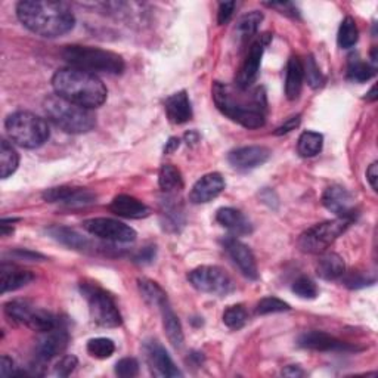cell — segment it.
Returning a JSON list of instances; mask_svg holds the SVG:
<instances>
[{"instance_id":"d6986e66","label":"cell","mask_w":378,"mask_h":378,"mask_svg":"<svg viewBox=\"0 0 378 378\" xmlns=\"http://www.w3.org/2000/svg\"><path fill=\"white\" fill-rule=\"evenodd\" d=\"M270 157V151L265 147H243L229 152L228 161L236 170H253L263 166Z\"/></svg>"},{"instance_id":"5bb4252c","label":"cell","mask_w":378,"mask_h":378,"mask_svg":"<svg viewBox=\"0 0 378 378\" xmlns=\"http://www.w3.org/2000/svg\"><path fill=\"white\" fill-rule=\"evenodd\" d=\"M144 352L149 370L156 377H182V372L157 340L145 341Z\"/></svg>"},{"instance_id":"52a82bcc","label":"cell","mask_w":378,"mask_h":378,"mask_svg":"<svg viewBox=\"0 0 378 378\" xmlns=\"http://www.w3.org/2000/svg\"><path fill=\"white\" fill-rule=\"evenodd\" d=\"M350 219L337 217L334 220L322 222L304 231L299 238V247L309 254H322L336 243V239L348 231L352 225Z\"/></svg>"},{"instance_id":"cb8c5ba5","label":"cell","mask_w":378,"mask_h":378,"mask_svg":"<svg viewBox=\"0 0 378 378\" xmlns=\"http://www.w3.org/2000/svg\"><path fill=\"white\" fill-rule=\"evenodd\" d=\"M216 220L234 235H248L253 232V225L250 220L241 212L231 207L217 210Z\"/></svg>"},{"instance_id":"e575fe53","label":"cell","mask_w":378,"mask_h":378,"mask_svg":"<svg viewBox=\"0 0 378 378\" xmlns=\"http://www.w3.org/2000/svg\"><path fill=\"white\" fill-rule=\"evenodd\" d=\"M375 76V68L359 58L350 59L348 65V77L356 83H365Z\"/></svg>"},{"instance_id":"ee69618b","label":"cell","mask_w":378,"mask_h":378,"mask_svg":"<svg viewBox=\"0 0 378 378\" xmlns=\"http://www.w3.org/2000/svg\"><path fill=\"white\" fill-rule=\"evenodd\" d=\"M345 284L349 288H362L365 285H370V281L367 277H362V275L359 273H350L349 277L345 278Z\"/></svg>"},{"instance_id":"ba28073f","label":"cell","mask_w":378,"mask_h":378,"mask_svg":"<svg viewBox=\"0 0 378 378\" xmlns=\"http://www.w3.org/2000/svg\"><path fill=\"white\" fill-rule=\"evenodd\" d=\"M81 294L89 304V312L95 323L104 328H115L122 325V314L114 299L96 284L84 282L80 285Z\"/></svg>"},{"instance_id":"ffe728a7","label":"cell","mask_w":378,"mask_h":378,"mask_svg":"<svg viewBox=\"0 0 378 378\" xmlns=\"http://www.w3.org/2000/svg\"><path fill=\"white\" fill-rule=\"evenodd\" d=\"M223 189H225V181H223L222 175L209 173L195 182L191 193H189V200L194 204L210 202L223 193Z\"/></svg>"},{"instance_id":"816d5d0a","label":"cell","mask_w":378,"mask_h":378,"mask_svg":"<svg viewBox=\"0 0 378 378\" xmlns=\"http://www.w3.org/2000/svg\"><path fill=\"white\" fill-rule=\"evenodd\" d=\"M282 374L287 375V377H303V375H304L303 370H300V367H296V365H290V367H287V368L282 371Z\"/></svg>"},{"instance_id":"8992f818","label":"cell","mask_w":378,"mask_h":378,"mask_svg":"<svg viewBox=\"0 0 378 378\" xmlns=\"http://www.w3.org/2000/svg\"><path fill=\"white\" fill-rule=\"evenodd\" d=\"M5 129L9 139L25 149L40 148L50 136L45 120L30 111H16L11 114L5 122Z\"/></svg>"},{"instance_id":"d6a6232c","label":"cell","mask_w":378,"mask_h":378,"mask_svg":"<svg viewBox=\"0 0 378 378\" xmlns=\"http://www.w3.org/2000/svg\"><path fill=\"white\" fill-rule=\"evenodd\" d=\"M139 291L145 302L151 306L160 307L163 303L167 302V294L164 293V290L151 280H139Z\"/></svg>"},{"instance_id":"2e32d148","label":"cell","mask_w":378,"mask_h":378,"mask_svg":"<svg viewBox=\"0 0 378 378\" xmlns=\"http://www.w3.org/2000/svg\"><path fill=\"white\" fill-rule=\"evenodd\" d=\"M43 200L47 202H59L68 207H81L95 202L96 195L84 188H70L59 186L50 188L43 193Z\"/></svg>"},{"instance_id":"f1b7e54d","label":"cell","mask_w":378,"mask_h":378,"mask_svg":"<svg viewBox=\"0 0 378 378\" xmlns=\"http://www.w3.org/2000/svg\"><path fill=\"white\" fill-rule=\"evenodd\" d=\"M20 164V156L15 148L8 142H0V178L8 179L12 176Z\"/></svg>"},{"instance_id":"681fc988","label":"cell","mask_w":378,"mask_h":378,"mask_svg":"<svg viewBox=\"0 0 378 378\" xmlns=\"http://www.w3.org/2000/svg\"><path fill=\"white\" fill-rule=\"evenodd\" d=\"M12 256L18 257V259H25V260H36V259H45V257L39 253H33V251H28V250H16L12 253Z\"/></svg>"},{"instance_id":"3957f363","label":"cell","mask_w":378,"mask_h":378,"mask_svg":"<svg viewBox=\"0 0 378 378\" xmlns=\"http://www.w3.org/2000/svg\"><path fill=\"white\" fill-rule=\"evenodd\" d=\"M52 86L55 95L88 110L98 108L107 101V88L102 80L73 67L58 70L52 77Z\"/></svg>"},{"instance_id":"7a4b0ae2","label":"cell","mask_w":378,"mask_h":378,"mask_svg":"<svg viewBox=\"0 0 378 378\" xmlns=\"http://www.w3.org/2000/svg\"><path fill=\"white\" fill-rule=\"evenodd\" d=\"M16 15L25 28L46 39L64 36L76 24L71 8L62 2L23 0L16 5Z\"/></svg>"},{"instance_id":"74e56055","label":"cell","mask_w":378,"mask_h":378,"mask_svg":"<svg viewBox=\"0 0 378 378\" xmlns=\"http://www.w3.org/2000/svg\"><path fill=\"white\" fill-rule=\"evenodd\" d=\"M290 304L285 303L284 300H280L277 297H265L256 307L257 315H269V314H280V312H288Z\"/></svg>"},{"instance_id":"44dd1931","label":"cell","mask_w":378,"mask_h":378,"mask_svg":"<svg viewBox=\"0 0 378 378\" xmlns=\"http://www.w3.org/2000/svg\"><path fill=\"white\" fill-rule=\"evenodd\" d=\"M33 280L34 275L30 270L9 263H2L0 266V291H2V294L20 290L28 285Z\"/></svg>"},{"instance_id":"8fae6325","label":"cell","mask_w":378,"mask_h":378,"mask_svg":"<svg viewBox=\"0 0 378 378\" xmlns=\"http://www.w3.org/2000/svg\"><path fill=\"white\" fill-rule=\"evenodd\" d=\"M83 228L91 235L113 243H132L136 239V231L123 222L110 217H95L83 223Z\"/></svg>"},{"instance_id":"836d02e7","label":"cell","mask_w":378,"mask_h":378,"mask_svg":"<svg viewBox=\"0 0 378 378\" xmlns=\"http://www.w3.org/2000/svg\"><path fill=\"white\" fill-rule=\"evenodd\" d=\"M357 38H359V31H357L356 21L352 18V16H346V18L341 21V25L338 30V36H337L338 46L341 49H350L356 45Z\"/></svg>"},{"instance_id":"c3c4849f","label":"cell","mask_w":378,"mask_h":378,"mask_svg":"<svg viewBox=\"0 0 378 378\" xmlns=\"http://www.w3.org/2000/svg\"><path fill=\"white\" fill-rule=\"evenodd\" d=\"M266 6L269 8H273V9H280L281 13H285V15H291V16H296L297 15V9L294 8L293 4H266Z\"/></svg>"},{"instance_id":"f5cc1de1","label":"cell","mask_w":378,"mask_h":378,"mask_svg":"<svg viewBox=\"0 0 378 378\" xmlns=\"http://www.w3.org/2000/svg\"><path fill=\"white\" fill-rule=\"evenodd\" d=\"M179 145H181V141L178 139V137H170L164 151H166V154H171V152H175L179 148Z\"/></svg>"},{"instance_id":"9a60e30c","label":"cell","mask_w":378,"mask_h":378,"mask_svg":"<svg viewBox=\"0 0 378 378\" xmlns=\"http://www.w3.org/2000/svg\"><path fill=\"white\" fill-rule=\"evenodd\" d=\"M322 204L334 213L337 217L353 220L356 216V202L346 188L334 185L325 189L322 195Z\"/></svg>"},{"instance_id":"bcb514c9","label":"cell","mask_w":378,"mask_h":378,"mask_svg":"<svg viewBox=\"0 0 378 378\" xmlns=\"http://www.w3.org/2000/svg\"><path fill=\"white\" fill-rule=\"evenodd\" d=\"M0 375L2 377H9V375H15V371H13V360L4 355L2 356V362H0Z\"/></svg>"},{"instance_id":"5b68a950","label":"cell","mask_w":378,"mask_h":378,"mask_svg":"<svg viewBox=\"0 0 378 378\" xmlns=\"http://www.w3.org/2000/svg\"><path fill=\"white\" fill-rule=\"evenodd\" d=\"M43 107L50 122L65 133H88L96 126V118L91 110L76 105L58 95L47 96Z\"/></svg>"},{"instance_id":"d4e9b609","label":"cell","mask_w":378,"mask_h":378,"mask_svg":"<svg viewBox=\"0 0 378 378\" xmlns=\"http://www.w3.org/2000/svg\"><path fill=\"white\" fill-rule=\"evenodd\" d=\"M304 81V71H303V62L299 57H291L287 64V73H285V96L288 101H296L303 88Z\"/></svg>"},{"instance_id":"e0dca14e","label":"cell","mask_w":378,"mask_h":378,"mask_svg":"<svg viewBox=\"0 0 378 378\" xmlns=\"http://www.w3.org/2000/svg\"><path fill=\"white\" fill-rule=\"evenodd\" d=\"M223 246H225V250L228 251L229 257L238 266V269L243 272L244 277H247L248 280L259 278L254 254L244 243L238 241V239L234 236H228L225 241H223Z\"/></svg>"},{"instance_id":"7c38bea8","label":"cell","mask_w":378,"mask_h":378,"mask_svg":"<svg viewBox=\"0 0 378 378\" xmlns=\"http://www.w3.org/2000/svg\"><path fill=\"white\" fill-rule=\"evenodd\" d=\"M269 42H270L269 34H263V36H260L250 46L248 54L236 76V83H235L236 88L250 89L253 83L257 80V76H259V71H260V64H262L265 49L269 45Z\"/></svg>"},{"instance_id":"60d3db41","label":"cell","mask_w":378,"mask_h":378,"mask_svg":"<svg viewBox=\"0 0 378 378\" xmlns=\"http://www.w3.org/2000/svg\"><path fill=\"white\" fill-rule=\"evenodd\" d=\"M115 374L122 378H132L139 374V364L134 357H125L115 365Z\"/></svg>"},{"instance_id":"f907efd6","label":"cell","mask_w":378,"mask_h":378,"mask_svg":"<svg viewBox=\"0 0 378 378\" xmlns=\"http://www.w3.org/2000/svg\"><path fill=\"white\" fill-rule=\"evenodd\" d=\"M367 181L370 182L374 191H377V181H378V164L377 163H372L370 168L367 170Z\"/></svg>"},{"instance_id":"7bdbcfd3","label":"cell","mask_w":378,"mask_h":378,"mask_svg":"<svg viewBox=\"0 0 378 378\" xmlns=\"http://www.w3.org/2000/svg\"><path fill=\"white\" fill-rule=\"evenodd\" d=\"M236 2H222L219 5V12H217V23L220 25L228 24L232 18V15L235 12Z\"/></svg>"},{"instance_id":"4316f807","label":"cell","mask_w":378,"mask_h":378,"mask_svg":"<svg viewBox=\"0 0 378 378\" xmlns=\"http://www.w3.org/2000/svg\"><path fill=\"white\" fill-rule=\"evenodd\" d=\"M345 270H346L345 260H343L337 253H325L316 265L318 275L322 280H326V281L337 280L343 277V275H345Z\"/></svg>"},{"instance_id":"d590c367","label":"cell","mask_w":378,"mask_h":378,"mask_svg":"<svg viewBox=\"0 0 378 378\" xmlns=\"http://www.w3.org/2000/svg\"><path fill=\"white\" fill-rule=\"evenodd\" d=\"M88 353L95 359H108L115 352L114 341L105 337H98L88 341Z\"/></svg>"},{"instance_id":"ab89813d","label":"cell","mask_w":378,"mask_h":378,"mask_svg":"<svg viewBox=\"0 0 378 378\" xmlns=\"http://www.w3.org/2000/svg\"><path fill=\"white\" fill-rule=\"evenodd\" d=\"M293 291L296 293V296H299L300 299L312 300V299H316V296H318L316 284L307 277H300L299 280H296L293 284Z\"/></svg>"},{"instance_id":"ac0fdd59","label":"cell","mask_w":378,"mask_h":378,"mask_svg":"<svg viewBox=\"0 0 378 378\" xmlns=\"http://www.w3.org/2000/svg\"><path fill=\"white\" fill-rule=\"evenodd\" d=\"M299 346L315 352H352L355 346L321 331L304 333L299 337Z\"/></svg>"},{"instance_id":"6da1fadb","label":"cell","mask_w":378,"mask_h":378,"mask_svg":"<svg viewBox=\"0 0 378 378\" xmlns=\"http://www.w3.org/2000/svg\"><path fill=\"white\" fill-rule=\"evenodd\" d=\"M214 104L222 114L246 129H260L266 123L268 102L263 88L239 89L222 81L213 84Z\"/></svg>"},{"instance_id":"4fadbf2b","label":"cell","mask_w":378,"mask_h":378,"mask_svg":"<svg viewBox=\"0 0 378 378\" xmlns=\"http://www.w3.org/2000/svg\"><path fill=\"white\" fill-rule=\"evenodd\" d=\"M68 341H70V336L61 323L54 330L42 333L36 345V359L40 364L49 362L65 352Z\"/></svg>"},{"instance_id":"b9f144b4","label":"cell","mask_w":378,"mask_h":378,"mask_svg":"<svg viewBox=\"0 0 378 378\" xmlns=\"http://www.w3.org/2000/svg\"><path fill=\"white\" fill-rule=\"evenodd\" d=\"M79 364V360L74 355H67L61 357L59 362L55 365V375L58 377H68L70 375Z\"/></svg>"},{"instance_id":"f6af8a7d","label":"cell","mask_w":378,"mask_h":378,"mask_svg":"<svg viewBox=\"0 0 378 378\" xmlns=\"http://www.w3.org/2000/svg\"><path fill=\"white\" fill-rule=\"evenodd\" d=\"M300 120H302V115L299 114V115H296V117H291V118H288L287 120V122L282 125V126H280L278 129H277V132H275V134H285V133H288V132H291V130H294L299 125H300Z\"/></svg>"},{"instance_id":"7402d4cb","label":"cell","mask_w":378,"mask_h":378,"mask_svg":"<svg viewBox=\"0 0 378 378\" xmlns=\"http://www.w3.org/2000/svg\"><path fill=\"white\" fill-rule=\"evenodd\" d=\"M110 210L120 217L134 220L145 219L151 213L148 205L130 195H117L110 204Z\"/></svg>"},{"instance_id":"f35d334b","label":"cell","mask_w":378,"mask_h":378,"mask_svg":"<svg viewBox=\"0 0 378 378\" xmlns=\"http://www.w3.org/2000/svg\"><path fill=\"white\" fill-rule=\"evenodd\" d=\"M303 71H304V79L307 80V84L311 86V88L318 89L323 84V76L312 57L306 58V62L303 64Z\"/></svg>"},{"instance_id":"30bf717a","label":"cell","mask_w":378,"mask_h":378,"mask_svg":"<svg viewBox=\"0 0 378 378\" xmlns=\"http://www.w3.org/2000/svg\"><path fill=\"white\" fill-rule=\"evenodd\" d=\"M189 282L201 293L213 296H228L235 285L229 275L217 266H200L189 272Z\"/></svg>"},{"instance_id":"484cf974","label":"cell","mask_w":378,"mask_h":378,"mask_svg":"<svg viewBox=\"0 0 378 378\" xmlns=\"http://www.w3.org/2000/svg\"><path fill=\"white\" fill-rule=\"evenodd\" d=\"M161 311V316H163V326H164V331L166 336L168 338V341L173 345L175 348H181L183 345V331H182V325L176 316V314L173 312V309H171L168 300L166 303H163L160 307Z\"/></svg>"},{"instance_id":"7dc6e473","label":"cell","mask_w":378,"mask_h":378,"mask_svg":"<svg viewBox=\"0 0 378 378\" xmlns=\"http://www.w3.org/2000/svg\"><path fill=\"white\" fill-rule=\"evenodd\" d=\"M156 257V247H145L139 254L136 256V262L149 263Z\"/></svg>"},{"instance_id":"603a6c76","label":"cell","mask_w":378,"mask_h":378,"mask_svg":"<svg viewBox=\"0 0 378 378\" xmlns=\"http://www.w3.org/2000/svg\"><path fill=\"white\" fill-rule=\"evenodd\" d=\"M166 114L171 123L183 125L193 118L191 101L185 91H181L166 99Z\"/></svg>"},{"instance_id":"1f68e13d","label":"cell","mask_w":378,"mask_h":378,"mask_svg":"<svg viewBox=\"0 0 378 378\" xmlns=\"http://www.w3.org/2000/svg\"><path fill=\"white\" fill-rule=\"evenodd\" d=\"M263 21V13L259 11H253L247 15H244L241 20L238 23L236 27V33H238V38L241 40H248L251 39L254 34L259 30V25Z\"/></svg>"},{"instance_id":"8d00e7d4","label":"cell","mask_w":378,"mask_h":378,"mask_svg":"<svg viewBox=\"0 0 378 378\" xmlns=\"http://www.w3.org/2000/svg\"><path fill=\"white\" fill-rule=\"evenodd\" d=\"M248 321V314L243 304L229 306L223 314V323L231 330H241Z\"/></svg>"},{"instance_id":"4dcf8cb0","label":"cell","mask_w":378,"mask_h":378,"mask_svg":"<svg viewBox=\"0 0 378 378\" xmlns=\"http://www.w3.org/2000/svg\"><path fill=\"white\" fill-rule=\"evenodd\" d=\"M159 185L164 193L179 191V189H182V186H183V179H182L181 171L175 166L164 164L160 168Z\"/></svg>"},{"instance_id":"db71d44e","label":"cell","mask_w":378,"mask_h":378,"mask_svg":"<svg viewBox=\"0 0 378 378\" xmlns=\"http://www.w3.org/2000/svg\"><path fill=\"white\" fill-rule=\"evenodd\" d=\"M375 91H377V88H375V86H372V88H371V91H370V92L367 93V101H371V102H374V101L377 99Z\"/></svg>"},{"instance_id":"277c9868","label":"cell","mask_w":378,"mask_h":378,"mask_svg":"<svg viewBox=\"0 0 378 378\" xmlns=\"http://www.w3.org/2000/svg\"><path fill=\"white\" fill-rule=\"evenodd\" d=\"M62 58L70 67L91 74H122L125 71V61L118 54L111 50L71 45L65 46L62 50Z\"/></svg>"},{"instance_id":"83f0119b","label":"cell","mask_w":378,"mask_h":378,"mask_svg":"<svg viewBox=\"0 0 378 378\" xmlns=\"http://www.w3.org/2000/svg\"><path fill=\"white\" fill-rule=\"evenodd\" d=\"M47 232L54 239H57L58 243L70 247V248H74V250H88L91 246L88 239L70 228L52 227V228L47 229Z\"/></svg>"},{"instance_id":"9c48e42d","label":"cell","mask_w":378,"mask_h":378,"mask_svg":"<svg viewBox=\"0 0 378 378\" xmlns=\"http://www.w3.org/2000/svg\"><path fill=\"white\" fill-rule=\"evenodd\" d=\"M5 314L11 321L23 323L33 331H38L40 334L54 330L55 326L61 323L55 315L43 311V309L34 307L25 300L8 302L5 304Z\"/></svg>"},{"instance_id":"f546056e","label":"cell","mask_w":378,"mask_h":378,"mask_svg":"<svg viewBox=\"0 0 378 378\" xmlns=\"http://www.w3.org/2000/svg\"><path fill=\"white\" fill-rule=\"evenodd\" d=\"M323 145V136L316 132H303L299 137L297 151L302 157L311 159L318 156L322 151Z\"/></svg>"}]
</instances>
